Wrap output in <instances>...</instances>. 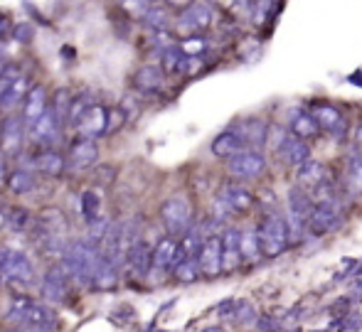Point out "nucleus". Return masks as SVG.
Wrapping results in <instances>:
<instances>
[{"instance_id":"38","label":"nucleus","mask_w":362,"mask_h":332,"mask_svg":"<svg viewBox=\"0 0 362 332\" xmlns=\"http://www.w3.org/2000/svg\"><path fill=\"white\" fill-rule=\"evenodd\" d=\"M69 101H72V91L67 86H59L49 94V111L54 114V119L67 129V111H69Z\"/></svg>"},{"instance_id":"46","label":"nucleus","mask_w":362,"mask_h":332,"mask_svg":"<svg viewBox=\"0 0 362 332\" xmlns=\"http://www.w3.org/2000/svg\"><path fill=\"white\" fill-rule=\"evenodd\" d=\"M116 177H119V167L111 165V162H101V165L94 167V182H96V185L109 187V185H114V182H116Z\"/></svg>"},{"instance_id":"24","label":"nucleus","mask_w":362,"mask_h":332,"mask_svg":"<svg viewBox=\"0 0 362 332\" xmlns=\"http://www.w3.org/2000/svg\"><path fill=\"white\" fill-rule=\"evenodd\" d=\"M119 280H121V268L99 251V259H96L89 288L101 290V293H109V290H114L116 285H119Z\"/></svg>"},{"instance_id":"10","label":"nucleus","mask_w":362,"mask_h":332,"mask_svg":"<svg viewBox=\"0 0 362 332\" xmlns=\"http://www.w3.org/2000/svg\"><path fill=\"white\" fill-rule=\"evenodd\" d=\"M64 160H67L69 175H81V172L94 170V167L101 162L99 141L74 136L72 143H69V148H67V153H64Z\"/></svg>"},{"instance_id":"33","label":"nucleus","mask_w":362,"mask_h":332,"mask_svg":"<svg viewBox=\"0 0 362 332\" xmlns=\"http://www.w3.org/2000/svg\"><path fill=\"white\" fill-rule=\"evenodd\" d=\"M244 138L239 136V131L234 129V126H229V129H224L222 133H217L215 141L210 143V150L212 155L219 158V160H227V158L237 155L239 150H244Z\"/></svg>"},{"instance_id":"32","label":"nucleus","mask_w":362,"mask_h":332,"mask_svg":"<svg viewBox=\"0 0 362 332\" xmlns=\"http://www.w3.org/2000/svg\"><path fill=\"white\" fill-rule=\"evenodd\" d=\"M288 131L305 143L315 141V138L320 136V129H318V124H315L310 109H293L288 114Z\"/></svg>"},{"instance_id":"12","label":"nucleus","mask_w":362,"mask_h":332,"mask_svg":"<svg viewBox=\"0 0 362 332\" xmlns=\"http://www.w3.org/2000/svg\"><path fill=\"white\" fill-rule=\"evenodd\" d=\"M72 280L64 271L62 261H52L45 268L42 280H40V295L45 303H67L72 295Z\"/></svg>"},{"instance_id":"31","label":"nucleus","mask_w":362,"mask_h":332,"mask_svg":"<svg viewBox=\"0 0 362 332\" xmlns=\"http://www.w3.org/2000/svg\"><path fill=\"white\" fill-rule=\"evenodd\" d=\"M234 129H237L239 136L244 138V146H247V148H257V150H262V148L267 146L269 126H267V121H264V119L252 116V119L237 121V124H234Z\"/></svg>"},{"instance_id":"27","label":"nucleus","mask_w":362,"mask_h":332,"mask_svg":"<svg viewBox=\"0 0 362 332\" xmlns=\"http://www.w3.org/2000/svg\"><path fill=\"white\" fill-rule=\"evenodd\" d=\"M274 150L279 153V158H281L288 167H300L310 158V146H308V143L300 141V138H296L293 133H288V131H286V136L281 138V143H279Z\"/></svg>"},{"instance_id":"30","label":"nucleus","mask_w":362,"mask_h":332,"mask_svg":"<svg viewBox=\"0 0 362 332\" xmlns=\"http://www.w3.org/2000/svg\"><path fill=\"white\" fill-rule=\"evenodd\" d=\"M141 28L146 32H160V30H173V10L163 5L160 0H153L148 10L139 18Z\"/></svg>"},{"instance_id":"36","label":"nucleus","mask_w":362,"mask_h":332,"mask_svg":"<svg viewBox=\"0 0 362 332\" xmlns=\"http://www.w3.org/2000/svg\"><path fill=\"white\" fill-rule=\"evenodd\" d=\"M33 224H35V214L30 212L28 207L15 204V207L8 209V222H5V229H10L13 234L23 237V234H28L30 229H33Z\"/></svg>"},{"instance_id":"5","label":"nucleus","mask_w":362,"mask_h":332,"mask_svg":"<svg viewBox=\"0 0 362 332\" xmlns=\"http://www.w3.org/2000/svg\"><path fill=\"white\" fill-rule=\"evenodd\" d=\"M30 84H33V76L23 69V64L5 62L3 71H0V116L18 111Z\"/></svg>"},{"instance_id":"35","label":"nucleus","mask_w":362,"mask_h":332,"mask_svg":"<svg viewBox=\"0 0 362 332\" xmlns=\"http://www.w3.org/2000/svg\"><path fill=\"white\" fill-rule=\"evenodd\" d=\"M239 256H242V266H257L264 259L254 229H239Z\"/></svg>"},{"instance_id":"48","label":"nucleus","mask_w":362,"mask_h":332,"mask_svg":"<svg viewBox=\"0 0 362 332\" xmlns=\"http://www.w3.org/2000/svg\"><path fill=\"white\" fill-rule=\"evenodd\" d=\"M10 25H13V20H10V15H8V13H0V42H5V37H8Z\"/></svg>"},{"instance_id":"1","label":"nucleus","mask_w":362,"mask_h":332,"mask_svg":"<svg viewBox=\"0 0 362 332\" xmlns=\"http://www.w3.org/2000/svg\"><path fill=\"white\" fill-rule=\"evenodd\" d=\"M8 320L13 328H20V325H30V328H52L57 330L59 318L52 310V305L45 303V300H35L25 293H15L13 303H10L8 310Z\"/></svg>"},{"instance_id":"23","label":"nucleus","mask_w":362,"mask_h":332,"mask_svg":"<svg viewBox=\"0 0 362 332\" xmlns=\"http://www.w3.org/2000/svg\"><path fill=\"white\" fill-rule=\"evenodd\" d=\"M151 251H153V247L144 237L131 244V249L126 251V259H124V271L131 278L144 280L148 275V268H151Z\"/></svg>"},{"instance_id":"18","label":"nucleus","mask_w":362,"mask_h":332,"mask_svg":"<svg viewBox=\"0 0 362 332\" xmlns=\"http://www.w3.org/2000/svg\"><path fill=\"white\" fill-rule=\"evenodd\" d=\"M47 109H49V89L42 81H33L28 94L23 96V101H20V106H18V116L25 124V129L33 126Z\"/></svg>"},{"instance_id":"15","label":"nucleus","mask_w":362,"mask_h":332,"mask_svg":"<svg viewBox=\"0 0 362 332\" xmlns=\"http://www.w3.org/2000/svg\"><path fill=\"white\" fill-rule=\"evenodd\" d=\"M25 143H28V131L25 124L20 121L18 114H5L0 119V155L18 158L23 153Z\"/></svg>"},{"instance_id":"53","label":"nucleus","mask_w":362,"mask_h":332,"mask_svg":"<svg viewBox=\"0 0 362 332\" xmlns=\"http://www.w3.org/2000/svg\"><path fill=\"white\" fill-rule=\"evenodd\" d=\"M205 332H222V330H217V328H212V330H205Z\"/></svg>"},{"instance_id":"4","label":"nucleus","mask_w":362,"mask_h":332,"mask_svg":"<svg viewBox=\"0 0 362 332\" xmlns=\"http://www.w3.org/2000/svg\"><path fill=\"white\" fill-rule=\"evenodd\" d=\"M217 25V8L212 0H192L182 10L173 13V32L175 37L187 35H207Z\"/></svg>"},{"instance_id":"20","label":"nucleus","mask_w":362,"mask_h":332,"mask_svg":"<svg viewBox=\"0 0 362 332\" xmlns=\"http://www.w3.org/2000/svg\"><path fill=\"white\" fill-rule=\"evenodd\" d=\"M343 227V209L340 204H313L308 214V232L315 237H325Z\"/></svg>"},{"instance_id":"21","label":"nucleus","mask_w":362,"mask_h":332,"mask_svg":"<svg viewBox=\"0 0 362 332\" xmlns=\"http://www.w3.org/2000/svg\"><path fill=\"white\" fill-rule=\"evenodd\" d=\"M106 129H109V106H104L101 101H94L72 131L74 136L99 141V138H106Z\"/></svg>"},{"instance_id":"39","label":"nucleus","mask_w":362,"mask_h":332,"mask_svg":"<svg viewBox=\"0 0 362 332\" xmlns=\"http://www.w3.org/2000/svg\"><path fill=\"white\" fill-rule=\"evenodd\" d=\"M94 101L96 99L86 89L72 94V101H69V111H67V129H74V126L79 124V119L86 114V109H89Z\"/></svg>"},{"instance_id":"8","label":"nucleus","mask_w":362,"mask_h":332,"mask_svg":"<svg viewBox=\"0 0 362 332\" xmlns=\"http://www.w3.org/2000/svg\"><path fill=\"white\" fill-rule=\"evenodd\" d=\"M254 204H257V197H254V192L249 187H244L242 182H224L215 197L212 219L222 222L229 214H247L254 209Z\"/></svg>"},{"instance_id":"3","label":"nucleus","mask_w":362,"mask_h":332,"mask_svg":"<svg viewBox=\"0 0 362 332\" xmlns=\"http://www.w3.org/2000/svg\"><path fill=\"white\" fill-rule=\"evenodd\" d=\"M35 283H37V271H35L33 259L20 249L0 247V285L23 293Z\"/></svg>"},{"instance_id":"42","label":"nucleus","mask_w":362,"mask_h":332,"mask_svg":"<svg viewBox=\"0 0 362 332\" xmlns=\"http://www.w3.org/2000/svg\"><path fill=\"white\" fill-rule=\"evenodd\" d=\"M170 275L177 283H195V280L200 278V268H197L195 256H182L180 261L173 266Z\"/></svg>"},{"instance_id":"7","label":"nucleus","mask_w":362,"mask_h":332,"mask_svg":"<svg viewBox=\"0 0 362 332\" xmlns=\"http://www.w3.org/2000/svg\"><path fill=\"white\" fill-rule=\"evenodd\" d=\"M158 217H160V224L168 237L180 239L195 222V209H192V202L187 195H170L163 199Z\"/></svg>"},{"instance_id":"25","label":"nucleus","mask_w":362,"mask_h":332,"mask_svg":"<svg viewBox=\"0 0 362 332\" xmlns=\"http://www.w3.org/2000/svg\"><path fill=\"white\" fill-rule=\"evenodd\" d=\"M187 62H190V57L177 47V42L158 52V66L168 79H187Z\"/></svg>"},{"instance_id":"50","label":"nucleus","mask_w":362,"mask_h":332,"mask_svg":"<svg viewBox=\"0 0 362 332\" xmlns=\"http://www.w3.org/2000/svg\"><path fill=\"white\" fill-rule=\"evenodd\" d=\"M163 5H168V8L173 10V13H177V10H182L185 5H190L192 0H160Z\"/></svg>"},{"instance_id":"17","label":"nucleus","mask_w":362,"mask_h":332,"mask_svg":"<svg viewBox=\"0 0 362 332\" xmlns=\"http://www.w3.org/2000/svg\"><path fill=\"white\" fill-rule=\"evenodd\" d=\"M25 167L37 172V177L42 175L49 177V180H59L67 172V160H64V153L57 150V148H35Z\"/></svg>"},{"instance_id":"19","label":"nucleus","mask_w":362,"mask_h":332,"mask_svg":"<svg viewBox=\"0 0 362 332\" xmlns=\"http://www.w3.org/2000/svg\"><path fill=\"white\" fill-rule=\"evenodd\" d=\"M28 141L33 143V148H57L59 138H62L64 126L54 119L52 111H45L33 126H28Z\"/></svg>"},{"instance_id":"2","label":"nucleus","mask_w":362,"mask_h":332,"mask_svg":"<svg viewBox=\"0 0 362 332\" xmlns=\"http://www.w3.org/2000/svg\"><path fill=\"white\" fill-rule=\"evenodd\" d=\"M96 259H99V247L91 244L86 237H81V239H72V242L67 244V249H64L59 261H62L64 271L69 273V280H72L74 285L89 288Z\"/></svg>"},{"instance_id":"51","label":"nucleus","mask_w":362,"mask_h":332,"mask_svg":"<svg viewBox=\"0 0 362 332\" xmlns=\"http://www.w3.org/2000/svg\"><path fill=\"white\" fill-rule=\"evenodd\" d=\"M8 332H54L52 328H30V325H20V328H13Z\"/></svg>"},{"instance_id":"6","label":"nucleus","mask_w":362,"mask_h":332,"mask_svg":"<svg viewBox=\"0 0 362 332\" xmlns=\"http://www.w3.org/2000/svg\"><path fill=\"white\" fill-rule=\"evenodd\" d=\"M254 232H257L259 249H262L264 259L281 256V254L291 247L286 219H284L281 214H276V212L264 214V219L257 224V227H254Z\"/></svg>"},{"instance_id":"45","label":"nucleus","mask_w":362,"mask_h":332,"mask_svg":"<svg viewBox=\"0 0 362 332\" xmlns=\"http://www.w3.org/2000/svg\"><path fill=\"white\" fill-rule=\"evenodd\" d=\"M151 3H153V0H116V8H119L126 18L139 20L141 15L148 10V5H151Z\"/></svg>"},{"instance_id":"47","label":"nucleus","mask_w":362,"mask_h":332,"mask_svg":"<svg viewBox=\"0 0 362 332\" xmlns=\"http://www.w3.org/2000/svg\"><path fill=\"white\" fill-rule=\"evenodd\" d=\"M249 3L252 0H212V5L219 10H224V13H229V15H247V10H249Z\"/></svg>"},{"instance_id":"49","label":"nucleus","mask_w":362,"mask_h":332,"mask_svg":"<svg viewBox=\"0 0 362 332\" xmlns=\"http://www.w3.org/2000/svg\"><path fill=\"white\" fill-rule=\"evenodd\" d=\"M353 148H358V150L362 153V119L355 124V129H353Z\"/></svg>"},{"instance_id":"40","label":"nucleus","mask_w":362,"mask_h":332,"mask_svg":"<svg viewBox=\"0 0 362 332\" xmlns=\"http://www.w3.org/2000/svg\"><path fill=\"white\" fill-rule=\"evenodd\" d=\"M177 47L187 54V57H205L210 52V37L207 35H187V37H177Z\"/></svg>"},{"instance_id":"11","label":"nucleus","mask_w":362,"mask_h":332,"mask_svg":"<svg viewBox=\"0 0 362 332\" xmlns=\"http://www.w3.org/2000/svg\"><path fill=\"white\" fill-rule=\"evenodd\" d=\"M182 256H185V254H182L177 239L168 237V234H165V237H160L156 242V247H153V251H151V268H148L146 278H151L153 283H156V280L170 275L173 266L180 261Z\"/></svg>"},{"instance_id":"41","label":"nucleus","mask_w":362,"mask_h":332,"mask_svg":"<svg viewBox=\"0 0 362 332\" xmlns=\"http://www.w3.org/2000/svg\"><path fill=\"white\" fill-rule=\"evenodd\" d=\"M8 37L13 40L15 45H20V47H30V45L35 42V37H37V28H35L30 20H18V23L10 25Z\"/></svg>"},{"instance_id":"28","label":"nucleus","mask_w":362,"mask_h":332,"mask_svg":"<svg viewBox=\"0 0 362 332\" xmlns=\"http://www.w3.org/2000/svg\"><path fill=\"white\" fill-rule=\"evenodd\" d=\"M281 8H284V0H252L247 10L249 25L257 30H267L279 18Z\"/></svg>"},{"instance_id":"9","label":"nucleus","mask_w":362,"mask_h":332,"mask_svg":"<svg viewBox=\"0 0 362 332\" xmlns=\"http://www.w3.org/2000/svg\"><path fill=\"white\" fill-rule=\"evenodd\" d=\"M310 195L303 187L293 185L286 195V227H288V242L298 244L303 242V237L308 234V214H310Z\"/></svg>"},{"instance_id":"26","label":"nucleus","mask_w":362,"mask_h":332,"mask_svg":"<svg viewBox=\"0 0 362 332\" xmlns=\"http://www.w3.org/2000/svg\"><path fill=\"white\" fill-rule=\"evenodd\" d=\"M219 256H222V273H232V271H237L242 266L237 227H227L219 232Z\"/></svg>"},{"instance_id":"14","label":"nucleus","mask_w":362,"mask_h":332,"mask_svg":"<svg viewBox=\"0 0 362 332\" xmlns=\"http://www.w3.org/2000/svg\"><path fill=\"white\" fill-rule=\"evenodd\" d=\"M267 155L257 148H244L237 155L227 158V172L234 180H259L267 172Z\"/></svg>"},{"instance_id":"16","label":"nucleus","mask_w":362,"mask_h":332,"mask_svg":"<svg viewBox=\"0 0 362 332\" xmlns=\"http://www.w3.org/2000/svg\"><path fill=\"white\" fill-rule=\"evenodd\" d=\"M310 114H313L320 133L335 138V141H343V138L348 136V119H345V114L335 104L318 101V104L310 106Z\"/></svg>"},{"instance_id":"43","label":"nucleus","mask_w":362,"mask_h":332,"mask_svg":"<svg viewBox=\"0 0 362 332\" xmlns=\"http://www.w3.org/2000/svg\"><path fill=\"white\" fill-rule=\"evenodd\" d=\"M79 214L81 219L86 222H91V219H96L101 214V197L96 190H84L79 195Z\"/></svg>"},{"instance_id":"29","label":"nucleus","mask_w":362,"mask_h":332,"mask_svg":"<svg viewBox=\"0 0 362 332\" xmlns=\"http://www.w3.org/2000/svg\"><path fill=\"white\" fill-rule=\"evenodd\" d=\"M5 187H8V192H13L15 197L33 195V192L37 190V172L23 165L13 167V170H8V175H5Z\"/></svg>"},{"instance_id":"13","label":"nucleus","mask_w":362,"mask_h":332,"mask_svg":"<svg viewBox=\"0 0 362 332\" xmlns=\"http://www.w3.org/2000/svg\"><path fill=\"white\" fill-rule=\"evenodd\" d=\"M168 76L163 74V69L156 62H144L131 71V89L136 91V96L144 99H158L165 94Z\"/></svg>"},{"instance_id":"34","label":"nucleus","mask_w":362,"mask_h":332,"mask_svg":"<svg viewBox=\"0 0 362 332\" xmlns=\"http://www.w3.org/2000/svg\"><path fill=\"white\" fill-rule=\"evenodd\" d=\"M325 177H328V170H325L323 162L315 160L313 155H310L300 167H296V185L303 187L305 192H310L313 187H318Z\"/></svg>"},{"instance_id":"22","label":"nucleus","mask_w":362,"mask_h":332,"mask_svg":"<svg viewBox=\"0 0 362 332\" xmlns=\"http://www.w3.org/2000/svg\"><path fill=\"white\" fill-rule=\"evenodd\" d=\"M197 268H200V275L205 278H217L222 273V256H219V234H210L205 237V242L200 244L195 254Z\"/></svg>"},{"instance_id":"37","label":"nucleus","mask_w":362,"mask_h":332,"mask_svg":"<svg viewBox=\"0 0 362 332\" xmlns=\"http://www.w3.org/2000/svg\"><path fill=\"white\" fill-rule=\"evenodd\" d=\"M345 185L353 195H362V153L353 148L348 155V167H345Z\"/></svg>"},{"instance_id":"44","label":"nucleus","mask_w":362,"mask_h":332,"mask_svg":"<svg viewBox=\"0 0 362 332\" xmlns=\"http://www.w3.org/2000/svg\"><path fill=\"white\" fill-rule=\"evenodd\" d=\"M111 219L106 217V214H99L96 219H91V222H86V239H89L91 244H96V247H101V239H104L106 229H109Z\"/></svg>"},{"instance_id":"52","label":"nucleus","mask_w":362,"mask_h":332,"mask_svg":"<svg viewBox=\"0 0 362 332\" xmlns=\"http://www.w3.org/2000/svg\"><path fill=\"white\" fill-rule=\"evenodd\" d=\"M5 222H8V209L0 207V232L5 229Z\"/></svg>"}]
</instances>
